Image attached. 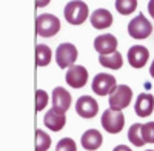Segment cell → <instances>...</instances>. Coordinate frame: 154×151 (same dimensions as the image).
<instances>
[{
	"mask_svg": "<svg viewBox=\"0 0 154 151\" xmlns=\"http://www.w3.org/2000/svg\"><path fill=\"white\" fill-rule=\"evenodd\" d=\"M88 5L82 0H72V2L66 3L65 9H63V16L71 25H82L88 19Z\"/></svg>",
	"mask_w": 154,
	"mask_h": 151,
	"instance_id": "1",
	"label": "cell"
},
{
	"mask_svg": "<svg viewBox=\"0 0 154 151\" xmlns=\"http://www.w3.org/2000/svg\"><path fill=\"white\" fill-rule=\"evenodd\" d=\"M60 29V20L54 14H40L35 19V31L40 37H53Z\"/></svg>",
	"mask_w": 154,
	"mask_h": 151,
	"instance_id": "2",
	"label": "cell"
},
{
	"mask_svg": "<svg viewBox=\"0 0 154 151\" xmlns=\"http://www.w3.org/2000/svg\"><path fill=\"white\" fill-rule=\"evenodd\" d=\"M133 99V91L130 86L126 85H117L114 91L109 94V106L114 111H122L131 103Z\"/></svg>",
	"mask_w": 154,
	"mask_h": 151,
	"instance_id": "3",
	"label": "cell"
},
{
	"mask_svg": "<svg viewBox=\"0 0 154 151\" xmlns=\"http://www.w3.org/2000/svg\"><path fill=\"white\" fill-rule=\"evenodd\" d=\"M102 127L105 128V131L111 134H117L125 127V116L120 111H114L109 108L103 111V114H102Z\"/></svg>",
	"mask_w": 154,
	"mask_h": 151,
	"instance_id": "4",
	"label": "cell"
},
{
	"mask_svg": "<svg viewBox=\"0 0 154 151\" xmlns=\"http://www.w3.org/2000/svg\"><path fill=\"white\" fill-rule=\"evenodd\" d=\"M151 32H152V25L146 20L143 14H139L128 23V34L133 39H137V40L146 39V37H149Z\"/></svg>",
	"mask_w": 154,
	"mask_h": 151,
	"instance_id": "5",
	"label": "cell"
},
{
	"mask_svg": "<svg viewBox=\"0 0 154 151\" xmlns=\"http://www.w3.org/2000/svg\"><path fill=\"white\" fill-rule=\"evenodd\" d=\"M77 48L72 43H60L56 51V62L60 68H71L74 62L77 60Z\"/></svg>",
	"mask_w": 154,
	"mask_h": 151,
	"instance_id": "6",
	"label": "cell"
},
{
	"mask_svg": "<svg viewBox=\"0 0 154 151\" xmlns=\"http://www.w3.org/2000/svg\"><path fill=\"white\" fill-rule=\"evenodd\" d=\"M116 86H117V85H116V77L111 76V74L100 72V74H97L96 77L93 79V91L97 96L111 94Z\"/></svg>",
	"mask_w": 154,
	"mask_h": 151,
	"instance_id": "7",
	"label": "cell"
},
{
	"mask_svg": "<svg viewBox=\"0 0 154 151\" xmlns=\"http://www.w3.org/2000/svg\"><path fill=\"white\" fill-rule=\"evenodd\" d=\"M75 111H77V114H79L80 117H83V119H93L99 111V105L93 97L82 96V97L77 99Z\"/></svg>",
	"mask_w": 154,
	"mask_h": 151,
	"instance_id": "8",
	"label": "cell"
},
{
	"mask_svg": "<svg viewBox=\"0 0 154 151\" xmlns=\"http://www.w3.org/2000/svg\"><path fill=\"white\" fill-rule=\"evenodd\" d=\"M88 82V71L85 66L72 65L66 71V83L71 88H82Z\"/></svg>",
	"mask_w": 154,
	"mask_h": 151,
	"instance_id": "9",
	"label": "cell"
},
{
	"mask_svg": "<svg viewBox=\"0 0 154 151\" xmlns=\"http://www.w3.org/2000/svg\"><path fill=\"white\" fill-rule=\"evenodd\" d=\"M43 123L51 131H60L66 123V116L63 111H60L57 108H51L43 117Z\"/></svg>",
	"mask_w": 154,
	"mask_h": 151,
	"instance_id": "10",
	"label": "cell"
},
{
	"mask_svg": "<svg viewBox=\"0 0 154 151\" xmlns=\"http://www.w3.org/2000/svg\"><path fill=\"white\" fill-rule=\"evenodd\" d=\"M117 48V39L112 35V34H102L97 35L96 40H94V49L102 54V56H106L116 51Z\"/></svg>",
	"mask_w": 154,
	"mask_h": 151,
	"instance_id": "11",
	"label": "cell"
},
{
	"mask_svg": "<svg viewBox=\"0 0 154 151\" xmlns=\"http://www.w3.org/2000/svg\"><path fill=\"white\" fill-rule=\"evenodd\" d=\"M149 59V51L142 45H134L128 51V62L133 68H142Z\"/></svg>",
	"mask_w": 154,
	"mask_h": 151,
	"instance_id": "12",
	"label": "cell"
},
{
	"mask_svg": "<svg viewBox=\"0 0 154 151\" xmlns=\"http://www.w3.org/2000/svg\"><path fill=\"white\" fill-rule=\"evenodd\" d=\"M154 109V97L149 93H140L136 99L134 111L136 114L140 117H148L151 116V112Z\"/></svg>",
	"mask_w": 154,
	"mask_h": 151,
	"instance_id": "13",
	"label": "cell"
},
{
	"mask_svg": "<svg viewBox=\"0 0 154 151\" xmlns=\"http://www.w3.org/2000/svg\"><path fill=\"white\" fill-rule=\"evenodd\" d=\"M91 25L96 29H106L112 25V14L105 8L96 9L91 14Z\"/></svg>",
	"mask_w": 154,
	"mask_h": 151,
	"instance_id": "14",
	"label": "cell"
},
{
	"mask_svg": "<svg viewBox=\"0 0 154 151\" xmlns=\"http://www.w3.org/2000/svg\"><path fill=\"white\" fill-rule=\"evenodd\" d=\"M71 105V94L62 86H57L53 90V108H57L65 112Z\"/></svg>",
	"mask_w": 154,
	"mask_h": 151,
	"instance_id": "15",
	"label": "cell"
},
{
	"mask_svg": "<svg viewBox=\"0 0 154 151\" xmlns=\"http://www.w3.org/2000/svg\"><path fill=\"white\" fill-rule=\"evenodd\" d=\"M80 142H82V146H83L85 149L94 151V149H97V148L102 145V142H103V137H102L100 131H97V130H88V131L83 133Z\"/></svg>",
	"mask_w": 154,
	"mask_h": 151,
	"instance_id": "16",
	"label": "cell"
},
{
	"mask_svg": "<svg viewBox=\"0 0 154 151\" xmlns=\"http://www.w3.org/2000/svg\"><path fill=\"white\" fill-rule=\"evenodd\" d=\"M99 62L102 66L105 68H109V69H119L122 68L123 65V57L119 51H114L111 54H106V56H99Z\"/></svg>",
	"mask_w": 154,
	"mask_h": 151,
	"instance_id": "17",
	"label": "cell"
},
{
	"mask_svg": "<svg viewBox=\"0 0 154 151\" xmlns=\"http://www.w3.org/2000/svg\"><path fill=\"white\" fill-rule=\"evenodd\" d=\"M51 62V49L49 46L40 43L35 46V65L37 66H46Z\"/></svg>",
	"mask_w": 154,
	"mask_h": 151,
	"instance_id": "18",
	"label": "cell"
},
{
	"mask_svg": "<svg viewBox=\"0 0 154 151\" xmlns=\"http://www.w3.org/2000/svg\"><path fill=\"white\" fill-rule=\"evenodd\" d=\"M128 139L134 146H143L145 140L142 136V123H134L131 125L130 131H128Z\"/></svg>",
	"mask_w": 154,
	"mask_h": 151,
	"instance_id": "19",
	"label": "cell"
},
{
	"mask_svg": "<svg viewBox=\"0 0 154 151\" xmlns=\"http://www.w3.org/2000/svg\"><path fill=\"white\" fill-rule=\"evenodd\" d=\"M137 8V0H116V9L122 16H128Z\"/></svg>",
	"mask_w": 154,
	"mask_h": 151,
	"instance_id": "20",
	"label": "cell"
},
{
	"mask_svg": "<svg viewBox=\"0 0 154 151\" xmlns=\"http://www.w3.org/2000/svg\"><path fill=\"white\" fill-rule=\"evenodd\" d=\"M51 146V137L42 131L37 130L35 131V151H46Z\"/></svg>",
	"mask_w": 154,
	"mask_h": 151,
	"instance_id": "21",
	"label": "cell"
},
{
	"mask_svg": "<svg viewBox=\"0 0 154 151\" xmlns=\"http://www.w3.org/2000/svg\"><path fill=\"white\" fill-rule=\"evenodd\" d=\"M142 136L145 143H154V122H148L142 125Z\"/></svg>",
	"mask_w": 154,
	"mask_h": 151,
	"instance_id": "22",
	"label": "cell"
},
{
	"mask_svg": "<svg viewBox=\"0 0 154 151\" xmlns=\"http://www.w3.org/2000/svg\"><path fill=\"white\" fill-rule=\"evenodd\" d=\"M56 151H77V145L72 139H69V137H63V139L59 140Z\"/></svg>",
	"mask_w": 154,
	"mask_h": 151,
	"instance_id": "23",
	"label": "cell"
},
{
	"mask_svg": "<svg viewBox=\"0 0 154 151\" xmlns=\"http://www.w3.org/2000/svg\"><path fill=\"white\" fill-rule=\"evenodd\" d=\"M48 103V94L43 90H37L35 91V109L37 111H42Z\"/></svg>",
	"mask_w": 154,
	"mask_h": 151,
	"instance_id": "24",
	"label": "cell"
},
{
	"mask_svg": "<svg viewBox=\"0 0 154 151\" xmlns=\"http://www.w3.org/2000/svg\"><path fill=\"white\" fill-rule=\"evenodd\" d=\"M148 11H149L151 17L154 19V0H149V2H148Z\"/></svg>",
	"mask_w": 154,
	"mask_h": 151,
	"instance_id": "25",
	"label": "cell"
},
{
	"mask_svg": "<svg viewBox=\"0 0 154 151\" xmlns=\"http://www.w3.org/2000/svg\"><path fill=\"white\" fill-rule=\"evenodd\" d=\"M49 2H51V0H35V5H37L38 8H43V6H46Z\"/></svg>",
	"mask_w": 154,
	"mask_h": 151,
	"instance_id": "26",
	"label": "cell"
},
{
	"mask_svg": "<svg viewBox=\"0 0 154 151\" xmlns=\"http://www.w3.org/2000/svg\"><path fill=\"white\" fill-rule=\"evenodd\" d=\"M112 151H131V148H128L126 145H117Z\"/></svg>",
	"mask_w": 154,
	"mask_h": 151,
	"instance_id": "27",
	"label": "cell"
},
{
	"mask_svg": "<svg viewBox=\"0 0 154 151\" xmlns=\"http://www.w3.org/2000/svg\"><path fill=\"white\" fill-rule=\"evenodd\" d=\"M149 74H151V77L154 79V60H152V63H151V66H149Z\"/></svg>",
	"mask_w": 154,
	"mask_h": 151,
	"instance_id": "28",
	"label": "cell"
},
{
	"mask_svg": "<svg viewBox=\"0 0 154 151\" xmlns=\"http://www.w3.org/2000/svg\"><path fill=\"white\" fill-rule=\"evenodd\" d=\"M146 151H154V149H146Z\"/></svg>",
	"mask_w": 154,
	"mask_h": 151,
	"instance_id": "29",
	"label": "cell"
}]
</instances>
